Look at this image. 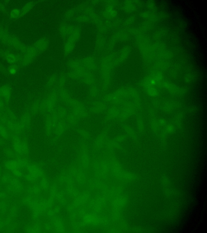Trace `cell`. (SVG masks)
<instances>
[{"label": "cell", "instance_id": "13", "mask_svg": "<svg viewBox=\"0 0 207 233\" xmlns=\"http://www.w3.org/2000/svg\"><path fill=\"white\" fill-rule=\"evenodd\" d=\"M5 143V141L2 138H0V146H2Z\"/></svg>", "mask_w": 207, "mask_h": 233}, {"label": "cell", "instance_id": "9", "mask_svg": "<svg viewBox=\"0 0 207 233\" xmlns=\"http://www.w3.org/2000/svg\"><path fill=\"white\" fill-rule=\"evenodd\" d=\"M4 152L5 154L9 157L13 158L15 156V152L10 148L5 149Z\"/></svg>", "mask_w": 207, "mask_h": 233}, {"label": "cell", "instance_id": "8", "mask_svg": "<svg viewBox=\"0 0 207 233\" xmlns=\"http://www.w3.org/2000/svg\"><path fill=\"white\" fill-rule=\"evenodd\" d=\"M21 145L23 154L28 155L29 153V147L27 141L23 140L21 141Z\"/></svg>", "mask_w": 207, "mask_h": 233}, {"label": "cell", "instance_id": "3", "mask_svg": "<svg viewBox=\"0 0 207 233\" xmlns=\"http://www.w3.org/2000/svg\"><path fill=\"white\" fill-rule=\"evenodd\" d=\"M12 140L15 152L19 155L23 154L21 150V141L18 135L14 134L12 136Z\"/></svg>", "mask_w": 207, "mask_h": 233}, {"label": "cell", "instance_id": "11", "mask_svg": "<svg viewBox=\"0 0 207 233\" xmlns=\"http://www.w3.org/2000/svg\"><path fill=\"white\" fill-rule=\"evenodd\" d=\"M10 72L12 74H15L16 72V70L14 68H11L10 69Z\"/></svg>", "mask_w": 207, "mask_h": 233}, {"label": "cell", "instance_id": "5", "mask_svg": "<svg viewBox=\"0 0 207 233\" xmlns=\"http://www.w3.org/2000/svg\"><path fill=\"white\" fill-rule=\"evenodd\" d=\"M0 136L2 138L8 139L10 137L9 131L3 125L0 123Z\"/></svg>", "mask_w": 207, "mask_h": 233}, {"label": "cell", "instance_id": "1", "mask_svg": "<svg viewBox=\"0 0 207 233\" xmlns=\"http://www.w3.org/2000/svg\"><path fill=\"white\" fill-rule=\"evenodd\" d=\"M31 116L28 112L24 113L21 118L19 123L24 130L29 129L31 124Z\"/></svg>", "mask_w": 207, "mask_h": 233}, {"label": "cell", "instance_id": "7", "mask_svg": "<svg viewBox=\"0 0 207 233\" xmlns=\"http://www.w3.org/2000/svg\"><path fill=\"white\" fill-rule=\"evenodd\" d=\"M4 110L6 115L9 119L13 122H17V117L13 111L8 108H6Z\"/></svg>", "mask_w": 207, "mask_h": 233}, {"label": "cell", "instance_id": "4", "mask_svg": "<svg viewBox=\"0 0 207 233\" xmlns=\"http://www.w3.org/2000/svg\"><path fill=\"white\" fill-rule=\"evenodd\" d=\"M82 64L89 68H93L96 65V60L92 57H87L82 61Z\"/></svg>", "mask_w": 207, "mask_h": 233}, {"label": "cell", "instance_id": "10", "mask_svg": "<svg viewBox=\"0 0 207 233\" xmlns=\"http://www.w3.org/2000/svg\"><path fill=\"white\" fill-rule=\"evenodd\" d=\"M13 173L15 175L17 176V177H20L22 175V173L17 169L13 170Z\"/></svg>", "mask_w": 207, "mask_h": 233}, {"label": "cell", "instance_id": "6", "mask_svg": "<svg viewBox=\"0 0 207 233\" xmlns=\"http://www.w3.org/2000/svg\"><path fill=\"white\" fill-rule=\"evenodd\" d=\"M5 165L7 169L12 170L20 168L17 160L7 161L5 164Z\"/></svg>", "mask_w": 207, "mask_h": 233}, {"label": "cell", "instance_id": "12", "mask_svg": "<svg viewBox=\"0 0 207 233\" xmlns=\"http://www.w3.org/2000/svg\"><path fill=\"white\" fill-rule=\"evenodd\" d=\"M6 197V193H2V192H0V198H4Z\"/></svg>", "mask_w": 207, "mask_h": 233}, {"label": "cell", "instance_id": "2", "mask_svg": "<svg viewBox=\"0 0 207 233\" xmlns=\"http://www.w3.org/2000/svg\"><path fill=\"white\" fill-rule=\"evenodd\" d=\"M0 96L4 100L5 102H10L11 97V89L10 87L5 86L0 87Z\"/></svg>", "mask_w": 207, "mask_h": 233}]
</instances>
